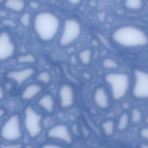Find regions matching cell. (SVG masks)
Instances as JSON below:
<instances>
[{
  "mask_svg": "<svg viewBox=\"0 0 148 148\" xmlns=\"http://www.w3.org/2000/svg\"><path fill=\"white\" fill-rule=\"evenodd\" d=\"M98 17L99 18V20L102 22L103 21V20H105V12H100L98 13Z\"/></svg>",
  "mask_w": 148,
  "mask_h": 148,
  "instance_id": "obj_31",
  "label": "cell"
},
{
  "mask_svg": "<svg viewBox=\"0 0 148 148\" xmlns=\"http://www.w3.org/2000/svg\"><path fill=\"white\" fill-rule=\"evenodd\" d=\"M42 116L32 106H28L25 109L24 123L29 137L35 138L42 132Z\"/></svg>",
  "mask_w": 148,
  "mask_h": 148,
  "instance_id": "obj_5",
  "label": "cell"
},
{
  "mask_svg": "<svg viewBox=\"0 0 148 148\" xmlns=\"http://www.w3.org/2000/svg\"><path fill=\"white\" fill-rule=\"evenodd\" d=\"M79 57L81 61L84 64L90 63L91 58V51L90 49H84L79 53Z\"/></svg>",
  "mask_w": 148,
  "mask_h": 148,
  "instance_id": "obj_18",
  "label": "cell"
},
{
  "mask_svg": "<svg viewBox=\"0 0 148 148\" xmlns=\"http://www.w3.org/2000/svg\"><path fill=\"white\" fill-rule=\"evenodd\" d=\"M47 136L67 144H71L72 142V135L68 127L65 124H57L51 127L47 132Z\"/></svg>",
  "mask_w": 148,
  "mask_h": 148,
  "instance_id": "obj_8",
  "label": "cell"
},
{
  "mask_svg": "<svg viewBox=\"0 0 148 148\" xmlns=\"http://www.w3.org/2000/svg\"><path fill=\"white\" fill-rule=\"evenodd\" d=\"M103 131L106 135H112L114 132V123L113 120H109L104 121L102 124Z\"/></svg>",
  "mask_w": 148,
  "mask_h": 148,
  "instance_id": "obj_17",
  "label": "cell"
},
{
  "mask_svg": "<svg viewBox=\"0 0 148 148\" xmlns=\"http://www.w3.org/2000/svg\"><path fill=\"white\" fill-rule=\"evenodd\" d=\"M69 2L70 3H72V4H75V5H76V4L79 3L80 2V1H69Z\"/></svg>",
  "mask_w": 148,
  "mask_h": 148,
  "instance_id": "obj_34",
  "label": "cell"
},
{
  "mask_svg": "<svg viewBox=\"0 0 148 148\" xmlns=\"http://www.w3.org/2000/svg\"><path fill=\"white\" fill-rule=\"evenodd\" d=\"M102 65L108 69H114L118 67V64L113 59L110 58H105L103 60Z\"/></svg>",
  "mask_w": 148,
  "mask_h": 148,
  "instance_id": "obj_22",
  "label": "cell"
},
{
  "mask_svg": "<svg viewBox=\"0 0 148 148\" xmlns=\"http://www.w3.org/2000/svg\"><path fill=\"white\" fill-rule=\"evenodd\" d=\"M139 135L143 140L148 141V127H144L140 130Z\"/></svg>",
  "mask_w": 148,
  "mask_h": 148,
  "instance_id": "obj_25",
  "label": "cell"
},
{
  "mask_svg": "<svg viewBox=\"0 0 148 148\" xmlns=\"http://www.w3.org/2000/svg\"><path fill=\"white\" fill-rule=\"evenodd\" d=\"M112 38L117 44L124 47H139L148 44L147 35L141 29L132 25L117 28L113 32Z\"/></svg>",
  "mask_w": 148,
  "mask_h": 148,
  "instance_id": "obj_2",
  "label": "cell"
},
{
  "mask_svg": "<svg viewBox=\"0 0 148 148\" xmlns=\"http://www.w3.org/2000/svg\"><path fill=\"white\" fill-rule=\"evenodd\" d=\"M25 2L23 1L8 0L4 2V6L14 12H20L25 7Z\"/></svg>",
  "mask_w": 148,
  "mask_h": 148,
  "instance_id": "obj_15",
  "label": "cell"
},
{
  "mask_svg": "<svg viewBox=\"0 0 148 148\" xmlns=\"http://www.w3.org/2000/svg\"><path fill=\"white\" fill-rule=\"evenodd\" d=\"M135 83L133 95L139 99L148 98V73L139 69L134 71Z\"/></svg>",
  "mask_w": 148,
  "mask_h": 148,
  "instance_id": "obj_7",
  "label": "cell"
},
{
  "mask_svg": "<svg viewBox=\"0 0 148 148\" xmlns=\"http://www.w3.org/2000/svg\"><path fill=\"white\" fill-rule=\"evenodd\" d=\"M35 73V70L32 68H27L20 70H16L9 72L6 76L8 78L14 80L18 84H21L29 77Z\"/></svg>",
  "mask_w": 148,
  "mask_h": 148,
  "instance_id": "obj_11",
  "label": "cell"
},
{
  "mask_svg": "<svg viewBox=\"0 0 148 148\" xmlns=\"http://www.w3.org/2000/svg\"><path fill=\"white\" fill-rule=\"evenodd\" d=\"M38 103L47 113H52L54 109V101L50 94H45L38 101Z\"/></svg>",
  "mask_w": 148,
  "mask_h": 148,
  "instance_id": "obj_14",
  "label": "cell"
},
{
  "mask_svg": "<svg viewBox=\"0 0 148 148\" xmlns=\"http://www.w3.org/2000/svg\"><path fill=\"white\" fill-rule=\"evenodd\" d=\"M140 148H148V143H143L139 145Z\"/></svg>",
  "mask_w": 148,
  "mask_h": 148,
  "instance_id": "obj_32",
  "label": "cell"
},
{
  "mask_svg": "<svg viewBox=\"0 0 148 148\" xmlns=\"http://www.w3.org/2000/svg\"><path fill=\"white\" fill-rule=\"evenodd\" d=\"M29 6L30 8H31L32 9H36L39 8V7L40 6V3L38 2L31 1L29 2Z\"/></svg>",
  "mask_w": 148,
  "mask_h": 148,
  "instance_id": "obj_30",
  "label": "cell"
},
{
  "mask_svg": "<svg viewBox=\"0 0 148 148\" xmlns=\"http://www.w3.org/2000/svg\"><path fill=\"white\" fill-rule=\"evenodd\" d=\"M105 80L110 87L112 97L114 100L121 99L127 94L130 83L128 74L109 73L106 75Z\"/></svg>",
  "mask_w": 148,
  "mask_h": 148,
  "instance_id": "obj_3",
  "label": "cell"
},
{
  "mask_svg": "<svg viewBox=\"0 0 148 148\" xmlns=\"http://www.w3.org/2000/svg\"><path fill=\"white\" fill-rule=\"evenodd\" d=\"M3 114H5V111L2 109H1V110H0V116H1V117L3 116Z\"/></svg>",
  "mask_w": 148,
  "mask_h": 148,
  "instance_id": "obj_36",
  "label": "cell"
},
{
  "mask_svg": "<svg viewBox=\"0 0 148 148\" xmlns=\"http://www.w3.org/2000/svg\"><path fill=\"white\" fill-rule=\"evenodd\" d=\"M40 148H65V147L56 144L47 143L43 145Z\"/></svg>",
  "mask_w": 148,
  "mask_h": 148,
  "instance_id": "obj_29",
  "label": "cell"
},
{
  "mask_svg": "<svg viewBox=\"0 0 148 148\" xmlns=\"http://www.w3.org/2000/svg\"><path fill=\"white\" fill-rule=\"evenodd\" d=\"M71 61L72 62V63L73 64H76L77 62V60H76V58L75 56H72L71 57Z\"/></svg>",
  "mask_w": 148,
  "mask_h": 148,
  "instance_id": "obj_33",
  "label": "cell"
},
{
  "mask_svg": "<svg viewBox=\"0 0 148 148\" xmlns=\"http://www.w3.org/2000/svg\"><path fill=\"white\" fill-rule=\"evenodd\" d=\"M145 122L148 124V115L146 117V119H145Z\"/></svg>",
  "mask_w": 148,
  "mask_h": 148,
  "instance_id": "obj_37",
  "label": "cell"
},
{
  "mask_svg": "<svg viewBox=\"0 0 148 148\" xmlns=\"http://www.w3.org/2000/svg\"><path fill=\"white\" fill-rule=\"evenodd\" d=\"M124 3L127 8L131 9H138L143 5V2L140 0H127Z\"/></svg>",
  "mask_w": 148,
  "mask_h": 148,
  "instance_id": "obj_20",
  "label": "cell"
},
{
  "mask_svg": "<svg viewBox=\"0 0 148 148\" xmlns=\"http://www.w3.org/2000/svg\"><path fill=\"white\" fill-rule=\"evenodd\" d=\"M60 20L50 12H40L34 20V29L38 36L43 41H50L54 38L60 28Z\"/></svg>",
  "mask_w": 148,
  "mask_h": 148,
  "instance_id": "obj_1",
  "label": "cell"
},
{
  "mask_svg": "<svg viewBox=\"0 0 148 148\" xmlns=\"http://www.w3.org/2000/svg\"><path fill=\"white\" fill-rule=\"evenodd\" d=\"M94 101L101 108H107L109 105V97L105 90L103 87L98 88L94 93Z\"/></svg>",
  "mask_w": 148,
  "mask_h": 148,
  "instance_id": "obj_12",
  "label": "cell"
},
{
  "mask_svg": "<svg viewBox=\"0 0 148 148\" xmlns=\"http://www.w3.org/2000/svg\"><path fill=\"white\" fill-rule=\"evenodd\" d=\"M3 90H2V88L1 87V90H0V93H1V99H2L3 97Z\"/></svg>",
  "mask_w": 148,
  "mask_h": 148,
  "instance_id": "obj_35",
  "label": "cell"
},
{
  "mask_svg": "<svg viewBox=\"0 0 148 148\" xmlns=\"http://www.w3.org/2000/svg\"><path fill=\"white\" fill-rule=\"evenodd\" d=\"M98 38L99 39V40L106 47H109V41L106 38L105 36H104L103 35L98 34Z\"/></svg>",
  "mask_w": 148,
  "mask_h": 148,
  "instance_id": "obj_28",
  "label": "cell"
},
{
  "mask_svg": "<svg viewBox=\"0 0 148 148\" xmlns=\"http://www.w3.org/2000/svg\"><path fill=\"white\" fill-rule=\"evenodd\" d=\"M130 122V117L127 113H123L120 117L117 124V128L119 131H124L127 129Z\"/></svg>",
  "mask_w": 148,
  "mask_h": 148,
  "instance_id": "obj_16",
  "label": "cell"
},
{
  "mask_svg": "<svg viewBox=\"0 0 148 148\" xmlns=\"http://www.w3.org/2000/svg\"><path fill=\"white\" fill-rule=\"evenodd\" d=\"M2 24L5 26L13 27L16 26L15 22L11 19H4L2 21Z\"/></svg>",
  "mask_w": 148,
  "mask_h": 148,
  "instance_id": "obj_27",
  "label": "cell"
},
{
  "mask_svg": "<svg viewBox=\"0 0 148 148\" xmlns=\"http://www.w3.org/2000/svg\"><path fill=\"white\" fill-rule=\"evenodd\" d=\"M2 138L8 142H17L23 136L20 119L18 115L13 114L3 124L1 132Z\"/></svg>",
  "mask_w": 148,
  "mask_h": 148,
  "instance_id": "obj_4",
  "label": "cell"
},
{
  "mask_svg": "<svg viewBox=\"0 0 148 148\" xmlns=\"http://www.w3.org/2000/svg\"><path fill=\"white\" fill-rule=\"evenodd\" d=\"M22 144L20 143H14L9 144L1 143V148H21Z\"/></svg>",
  "mask_w": 148,
  "mask_h": 148,
  "instance_id": "obj_26",
  "label": "cell"
},
{
  "mask_svg": "<svg viewBox=\"0 0 148 148\" xmlns=\"http://www.w3.org/2000/svg\"><path fill=\"white\" fill-rule=\"evenodd\" d=\"M142 118V114L140 110L138 108H133L131 111V120L134 124H138L140 122Z\"/></svg>",
  "mask_w": 148,
  "mask_h": 148,
  "instance_id": "obj_19",
  "label": "cell"
},
{
  "mask_svg": "<svg viewBox=\"0 0 148 148\" xmlns=\"http://www.w3.org/2000/svg\"><path fill=\"white\" fill-rule=\"evenodd\" d=\"M36 79L40 82H43L45 83H47L50 80V75L47 72H40L37 76Z\"/></svg>",
  "mask_w": 148,
  "mask_h": 148,
  "instance_id": "obj_24",
  "label": "cell"
},
{
  "mask_svg": "<svg viewBox=\"0 0 148 148\" xmlns=\"http://www.w3.org/2000/svg\"><path fill=\"white\" fill-rule=\"evenodd\" d=\"M80 33L81 26L77 20L72 18L65 20L59 44L64 46L72 43L79 36Z\"/></svg>",
  "mask_w": 148,
  "mask_h": 148,
  "instance_id": "obj_6",
  "label": "cell"
},
{
  "mask_svg": "<svg viewBox=\"0 0 148 148\" xmlns=\"http://www.w3.org/2000/svg\"><path fill=\"white\" fill-rule=\"evenodd\" d=\"M59 97L61 105L62 108L70 107L73 103L74 101L73 88L68 84H63L60 89Z\"/></svg>",
  "mask_w": 148,
  "mask_h": 148,
  "instance_id": "obj_10",
  "label": "cell"
},
{
  "mask_svg": "<svg viewBox=\"0 0 148 148\" xmlns=\"http://www.w3.org/2000/svg\"><path fill=\"white\" fill-rule=\"evenodd\" d=\"M14 52V45L9 34L2 31L0 35V60H5L12 56Z\"/></svg>",
  "mask_w": 148,
  "mask_h": 148,
  "instance_id": "obj_9",
  "label": "cell"
},
{
  "mask_svg": "<svg viewBox=\"0 0 148 148\" xmlns=\"http://www.w3.org/2000/svg\"><path fill=\"white\" fill-rule=\"evenodd\" d=\"M19 20L23 25L25 27H28L30 24V20H31V15L29 13L26 12L23 14L20 17Z\"/></svg>",
  "mask_w": 148,
  "mask_h": 148,
  "instance_id": "obj_23",
  "label": "cell"
},
{
  "mask_svg": "<svg viewBox=\"0 0 148 148\" xmlns=\"http://www.w3.org/2000/svg\"><path fill=\"white\" fill-rule=\"evenodd\" d=\"M17 61L19 63H32L36 61V58L32 54H27L19 56Z\"/></svg>",
  "mask_w": 148,
  "mask_h": 148,
  "instance_id": "obj_21",
  "label": "cell"
},
{
  "mask_svg": "<svg viewBox=\"0 0 148 148\" xmlns=\"http://www.w3.org/2000/svg\"><path fill=\"white\" fill-rule=\"evenodd\" d=\"M42 90V87L37 84H31L23 90L21 97L23 99L29 100L33 98Z\"/></svg>",
  "mask_w": 148,
  "mask_h": 148,
  "instance_id": "obj_13",
  "label": "cell"
}]
</instances>
